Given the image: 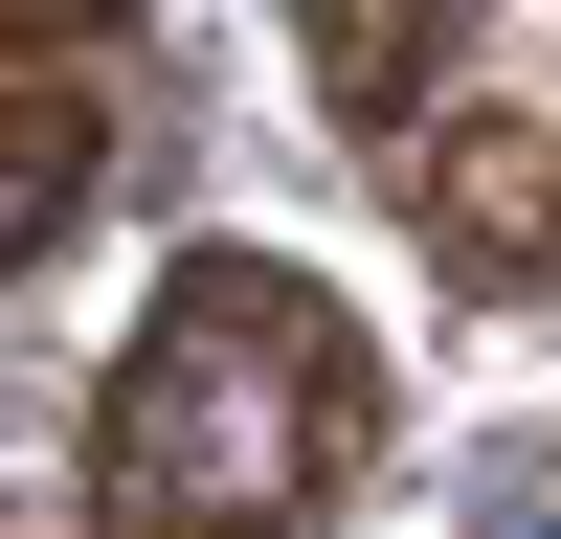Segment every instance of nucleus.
<instances>
[{
  "mask_svg": "<svg viewBox=\"0 0 561 539\" xmlns=\"http://www.w3.org/2000/svg\"><path fill=\"white\" fill-rule=\"evenodd\" d=\"M113 0H0V68H45V45H90Z\"/></svg>",
  "mask_w": 561,
  "mask_h": 539,
  "instance_id": "obj_5",
  "label": "nucleus"
},
{
  "mask_svg": "<svg viewBox=\"0 0 561 539\" xmlns=\"http://www.w3.org/2000/svg\"><path fill=\"white\" fill-rule=\"evenodd\" d=\"M404 203H427V248L472 270V293H561V113H472L404 158Z\"/></svg>",
  "mask_w": 561,
  "mask_h": 539,
  "instance_id": "obj_2",
  "label": "nucleus"
},
{
  "mask_svg": "<svg viewBox=\"0 0 561 539\" xmlns=\"http://www.w3.org/2000/svg\"><path fill=\"white\" fill-rule=\"evenodd\" d=\"M382 449V359L293 248H180L90 382V539H314Z\"/></svg>",
  "mask_w": 561,
  "mask_h": 539,
  "instance_id": "obj_1",
  "label": "nucleus"
},
{
  "mask_svg": "<svg viewBox=\"0 0 561 539\" xmlns=\"http://www.w3.org/2000/svg\"><path fill=\"white\" fill-rule=\"evenodd\" d=\"M90 180H113V135H90V90H45V68H0V270H45L90 225Z\"/></svg>",
  "mask_w": 561,
  "mask_h": 539,
  "instance_id": "obj_3",
  "label": "nucleus"
},
{
  "mask_svg": "<svg viewBox=\"0 0 561 539\" xmlns=\"http://www.w3.org/2000/svg\"><path fill=\"white\" fill-rule=\"evenodd\" d=\"M427 68H449V0H314V113L337 135H404Z\"/></svg>",
  "mask_w": 561,
  "mask_h": 539,
  "instance_id": "obj_4",
  "label": "nucleus"
}]
</instances>
